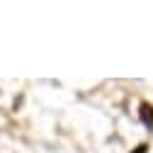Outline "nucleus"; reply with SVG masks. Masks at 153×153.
Returning a JSON list of instances; mask_svg holds the SVG:
<instances>
[{"mask_svg":"<svg viewBox=\"0 0 153 153\" xmlns=\"http://www.w3.org/2000/svg\"><path fill=\"white\" fill-rule=\"evenodd\" d=\"M139 114H141V119H143V124H146L148 129H153V107L143 102V105H141V112H139Z\"/></svg>","mask_w":153,"mask_h":153,"instance_id":"1","label":"nucleus"},{"mask_svg":"<svg viewBox=\"0 0 153 153\" xmlns=\"http://www.w3.org/2000/svg\"><path fill=\"white\" fill-rule=\"evenodd\" d=\"M146 151H148V146H139V148L134 151V153H146Z\"/></svg>","mask_w":153,"mask_h":153,"instance_id":"2","label":"nucleus"}]
</instances>
